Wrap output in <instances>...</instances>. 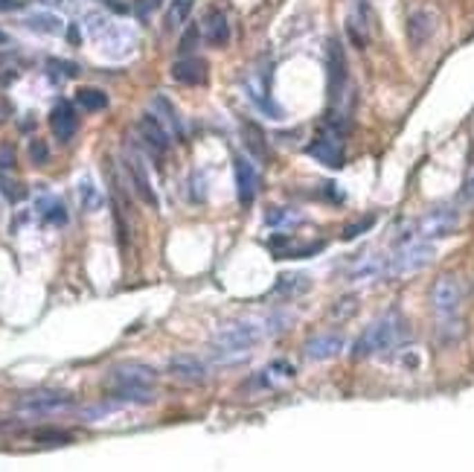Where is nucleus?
<instances>
[{
    "label": "nucleus",
    "instance_id": "obj_1",
    "mask_svg": "<svg viewBox=\"0 0 474 472\" xmlns=\"http://www.w3.org/2000/svg\"><path fill=\"white\" fill-rule=\"evenodd\" d=\"M265 329L259 327V321H236L230 327H221L213 338V350L218 358H225V362H233V358H245L247 350H254V347L262 341Z\"/></svg>",
    "mask_w": 474,
    "mask_h": 472
},
{
    "label": "nucleus",
    "instance_id": "obj_2",
    "mask_svg": "<svg viewBox=\"0 0 474 472\" xmlns=\"http://www.w3.org/2000/svg\"><path fill=\"white\" fill-rule=\"evenodd\" d=\"M404 338V321L399 318V312H387L379 321H372L367 327V332L355 341V358H370L379 356L384 350H393V347Z\"/></svg>",
    "mask_w": 474,
    "mask_h": 472
},
{
    "label": "nucleus",
    "instance_id": "obj_3",
    "mask_svg": "<svg viewBox=\"0 0 474 472\" xmlns=\"http://www.w3.org/2000/svg\"><path fill=\"white\" fill-rule=\"evenodd\" d=\"M459 283L454 277H439L434 291H430V303H434V315L442 336H457L459 332Z\"/></svg>",
    "mask_w": 474,
    "mask_h": 472
},
{
    "label": "nucleus",
    "instance_id": "obj_4",
    "mask_svg": "<svg viewBox=\"0 0 474 472\" xmlns=\"http://www.w3.org/2000/svg\"><path fill=\"white\" fill-rule=\"evenodd\" d=\"M430 260H434V245H430V239L413 236V239L401 242V245L396 248V254L387 260V274H390V277L416 274V271H422Z\"/></svg>",
    "mask_w": 474,
    "mask_h": 472
},
{
    "label": "nucleus",
    "instance_id": "obj_5",
    "mask_svg": "<svg viewBox=\"0 0 474 472\" xmlns=\"http://www.w3.org/2000/svg\"><path fill=\"white\" fill-rule=\"evenodd\" d=\"M305 152H309L317 163L329 166V170H341L343 166V131L323 126V131L314 137Z\"/></svg>",
    "mask_w": 474,
    "mask_h": 472
},
{
    "label": "nucleus",
    "instance_id": "obj_6",
    "mask_svg": "<svg viewBox=\"0 0 474 472\" xmlns=\"http://www.w3.org/2000/svg\"><path fill=\"white\" fill-rule=\"evenodd\" d=\"M457 225H459V210H454V207H437V210H430L419 225H416V236H422V239H439V236L454 233Z\"/></svg>",
    "mask_w": 474,
    "mask_h": 472
},
{
    "label": "nucleus",
    "instance_id": "obj_7",
    "mask_svg": "<svg viewBox=\"0 0 474 472\" xmlns=\"http://www.w3.org/2000/svg\"><path fill=\"white\" fill-rule=\"evenodd\" d=\"M18 406L21 411H30V414H59V411L73 408V397L61 391H35V394H26Z\"/></svg>",
    "mask_w": 474,
    "mask_h": 472
},
{
    "label": "nucleus",
    "instance_id": "obj_8",
    "mask_svg": "<svg viewBox=\"0 0 474 472\" xmlns=\"http://www.w3.org/2000/svg\"><path fill=\"white\" fill-rule=\"evenodd\" d=\"M125 170H129V175H131V187H134L137 196H140V201L158 210V192H155V187H151L149 170H146V163L137 152H125Z\"/></svg>",
    "mask_w": 474,
    "mask_h": 472
},
{
    "label": "nucleus",
    "instance_id": "obj_9",
    "mask_svg": "<svg viewBox=\"0 0 474 472\" xmlns=\"http://www.w3.org/2000/svg\"><path fill=\"white\" fill-rule=\"evenodd\" d=\"M50 129L55 134V140H61V143L73 140V134L79 129V117H76V108L67 100H59L53 105V111H50Z\"/></svg>",
    "mask_w": 474,
    "mask_h": 472
},
{
    "label": "nucleus",
    "instance_id": "obj_10",
    "mask_svg": "<svg viewBox=\"0 0 474 472\" xmlns=\"http://www.w3.org/2000/svg\"><path fill=\"white\" fill-rule=\"evenodd\" d=\"M151 382H155V370L146 365H120L108 376V388H149Z\"/></svg>",
    "mask_w": 474,
    "mask_h": 472
},
{
    "label": "nucleus",
    "instance_id": "obj_11",
    "mask_svg": "<svg viewBox=\"0 0 474 472\" xmlns=\"http://www.w3.org/2000/svg\"><path fill=\"white\" fill-rule=\"evenodd\" d=\"M341 350H343V336H338V332H320V336H312L303 347L309 362H329Z\"/></svg>",
    "mask_w": 474,
    "mask_h": 472
},
{
    "label": "nucleus",
    "instance_id": "obj_12",
    "mask_svg": "<svg viewBox=\"0 0 474 472\" xmlns=\"http://www.w3.org/2000/svg\"><path fill=\"white\" fill-rule=\"evenodd\" d=\"M233 170H236V196H239V204L250 207L256 199V190H259V175L247 158H236Z\"/></svg>",
    "mask_w": 474,
    "mask_h": 472
},
{
    "label": "nucleus",
    "instance_id": "obj_13",
    "mask_svg": "<svg viewBox=\"0 0 474 472\" xmlns=\"http://www.w3.org/2000/svg\"><path fill=\"white\" fill-rule=\"evenodd\" d=\"M346 91V59L338 41L329 44V100L338 102Z\"/></svg>",
    "mask_w": 474,
    "mask_h": 472
},
{
    "label": "nucleus",
    "instance_id": "obj_14",
    "mask_svg": "<svg viewBox=\"0 0 474 472\" xmlns=\"http://www.w3.org/2000/svg\"><path fill=\"white\" fill-rule=\"evenodd\" d=\"M201 35L210 47H225L230 41V24H227V15L221 9H210L204 18V26H201Z\"/></svg>",
    "mask_w": 474,
    "mask_h": 472
},
{
    "label": "nucleus",
    "instance_id": "obj_15",
    "mask_svg": "<svg viewBox=\"0 0 474 472\" xmlns=\"http://www.w3.org/2000/svg\"><path fill=\"white\" fill-rule=\"evenodd\" d=\"M140 134H143V140L151 146V152H158V155H163V152L169 149L172 134H169V129H166L155 114H143L140 117Z\"/></svg>",
    "mask_w": 474,
    "mask_h": 472
},
{
    "label": "nucleus",
    "instance_id": "obj_16",
    "mask_svg": "<svg viewBox=\"0 0 474 472\" xmlns=\"http://www.w3.org/2000/svg\"><path fill=\"white\" fill-rule=\"evenodd\" d=\"M172 79L180 82V85H204L207 82V62L195 59V55H187L172 64Z\"/></svg>",
    "mask_w": 474,
    "mask_h": 472
},
{
    "label": "nucleus",
    "instance_id": "obj_17",
    "mask_svg": "<svg viewBox=\"0 0 474 472\" xmlns=\"http://www.w3.org/2000/svg\"><path fill=\"white\" fill-rule=\"evenodd\" d=\"M169 373L175 379H184V382H204L207 379V365L195 356H172L169 358Z\"/></svg>",
    "mask_w": 474,
    "mask_h": 472
},
{
    "label": "nucleus",
    "instance_id": "obj_18",
    "mask_svg": "<svg viewBox=\"0 0 474 472\" xmlns=\"http://www.w3.org/2000/svg\"><path fill=\"white\" fill-rule=\"evenodd\" d=\"M247 96H250V102H254L259 111L271 114L274 120H283V108L271 100L268 82H265V79H250V82H247Z\"/></svg>",
    "mask_w": 474,
    "mask_h": 472
},
{
    "label": "nucleus",
    "instance_id": "obj_19",
    "mask_svg": "<svg viewBox=\"0 0 474 472\" xmlns=\"http://www.w3.org/2000/svg\"><path fill=\"white\" fill-rule=\"evenodd\" d=\"M23 26L38 35H61L64 33V21L59 15H53V12H32V15L23 18Z\"/></svg>",
    "mask_w": 474,
    "mask_h": 472
},
{
    "label": "nucleus",
    "instance_id": "obj_20",
    "mask_svg": "<svg viewBox=\"0 0 474 472\" xmlns=\"http://www.w3.org/2000/svg\"><path fill=\"white\" fill-rule=\"evenodd\" d=\"M151 111H155V117L163 122L166 129H169V134H175V137H184V126H180V117H178V111H175V105L166 100V96H155L151 100Z\"/></svg>",
    "mask_w": 474,
    "mask_h": 472
},
{
    "label": "nucleus",
    "instance_id": "obj_21",
    "mask_svg": "<svg viewBox=\"0 0 474 472\" xmlns=\"http://www.w3.org/2000/svg\"><path fill=\"white\" fill-rule=\"evenodd\" d=\"M309 289H312L309 274H283L280 280H276V286H274V295L276 298H297V295H303V291H309Z\"/></svg>",
    "mask_w": 474,
    "mask_h": 472
},
{
    "label": "nucleus",
    "instance_id": "obj_22",
    "mask_svg": "<svg viewBox=\"0 0 474 472\" xmlns=\"http://www.w3.org/2000/svg\"><path fill=\"white\" fill-rule=\"evenodd\" d=\"M387 274V262L381 257H364V260H358V266L352 269V280H375V277H381Z\"/></svg>",
    "mask_w": 474,
    "mask_h": 472
},
{
    "label": "nucleus",
    "instance_id": "obj_23",
    "mask_svg": "<svg viewBox=\"0 0 474 472\" xmlns=\"http://www.w3.org/2000/svg\"><path fill=\"white\" fill-rule=\"evenodd\" d=\"M245 143H247V152L254 158H259V161L268 158V149H265V134H262V129L256 126V122H245Z\"/></svg>",
    "mask_w": 474,
    "mask_h": 472
},
{
    "label": "nucleus",
    "instance_id": "obj_24",
    "mask_svg": "<svg viewBox=\"0 0 474 472\" xmlns=\"http://www.w3.org/2000/svg\"><path fill=\"white\" fill-rule=\"evenodd\" d=\"M434 33V24H430V15H425V12H419V15L410 18V26H408V35H410V44L419 47L425 44V38Z\"/></svg>",
    "mask_w": 474,
    "mask_h": 472
},
{
    "label": "nucleus",
    "instance_id": "obj_25",
    "mask_svg": "<svg viewBox=\"0 0 474 472\" xmlns=\"http://www.w3.org/2000/svg\"><path fill=\"white\" fill-rule=\"evenodd\" d=\"M76 102L85 111H102V108H108V93H102L99 88H79Z\"/></svg>",
    "mask_w": 474,
    "mask_h": 472
},
{
    "label": "nucleus",
    "instance_id": "obj_26",
    "mask_svg": "<svg viewBox=\"0 0 474 472\" xmlns=\"http://www.w3.org/2000/svg\"><path fill=\"white\" fill-rule=\"evenodd\" d=\"M79 199H82V207H85L88 213H96L102 207V192L96 190V184L91 178H82L79 181Z\"/></svg>",
    "mask_w": 474,
    "mask_h": 472
},
{
    "label": "nucleus",
    "instance_id": "obj_27",
    "mask_svg": "<svg viewBox=\"0 0 474 472\" xmlns=\"http://www.w3.org/2000/svg\"><path fill=\"white\" fill-rule=\"evenodd\" d=\"M38 213L44 216L50 225H67V210L59 199H41L38 201Z\"/></svg>",
    "mask_w": 474,
    "mask_h": 472
},
{
    "label": "nucleus",
    "instance_id": "obj_28",
    "mask_svg": "<svg viewBox=\"0 0 474 472\" xmlns=\"http://www.w3.org/2000/svg\"><path fill=\"white\" fill-rule=\"evenodd\" d=\"M111 397L117 402H151V388H111Z\"/></svg>",
    "mask_w": 474,
    "mask_h": 472
},
{
    "label": "nucleus",
    "instance_id": "obj_29",
    "mask_svg": "<svg viewBox=\"0 0 474 472\" xmlns=\"http://www.w3.org/2000/svg\"><path fill=\"white\" fill-rule=\"evenodd\" d=\"M85 30L93 41H99L108 30H111V18L105 15V12H88L85 15Z\"/></svg>",
    "mask_w": 474,
    "mask_h": 472
},
{
    "label": "nucleus",
    "instance_id": "obj_30",
    "mask_svg": "<svg viewBox=\"0 0 474 472\" xmlns=\"http://www.w3.org/2000/svg\"><path fill=\"white\" fill-rule=\"evenodd\" d=\"M189 12H192V0H175L172 9L166 12V30H178L187 21Z\"/></svg>",
    "mask_w": 474,
    "mask_h": 472
},
{
    "label": "nucleus",
    "instance_id": "obj_31",
    "mask_svg": "<svg viewBox=\"0 0 474 472\" xmlns=\"http://www.w3.org/2000/svg\"><path fill=\"white\" fill-rule=\"evenodd\" d=\"M47 67H50V76H53V79H73V76H79V67H76L73 62L50 59V62H47Z\"/></svg>",
    "mask_w": 474,
    "mask_h": 472
},
{
    "label": "nucleus",
    "instance_id": "obj_32",
    "mask_svg": "<svg viewBox=\"0 0 474 472\" xmlns=\"http://www.w3.org/2000/svg\"><path fill=\"white\" fill-rule=\"evenodd\" d=\"M265 221H268L271 228H283V225H294V221H300V213H294V210H271L268 216H265Z\"/></svg>",
    "mask_w": 474,
    "mask_h": 472
},
{
    "label": "nucleus",
    "instance_id": "obj_33",
    "mask_svg": "<svg viewBox=\"0 0 474 472\" xmlns=\"http://www.w3.org/2000/svg\"><path fill=\"white\" fill-rule=\"evenodd\" d=\"M0 192L9 199V201H21L23 196H26V190H23V184H18V181H12V178H6L3 172H0Z\"/></svg>",
    "mask_w": 474,
    "mask_h": 472
},
{
    "label": "nucleus",
    "instance_id": "obj_34",
    "mask_svg": "<svg viewBox=\"0 0 474 472\" xmlns=\"http://www.w3.org/2000/svg\"><path fill=\"white\" fill-rule=\"evenodd\" d=\"M372 225H375V219H372V216L355 221V225H346V228H343V239H355V236H361L364 230H370Z\"/></svg>",
    "mask_w": 474,
    "mask_h": 472
},
{
    "label": "nucleus",
    "instance_id": "obj_35",
    "mask_svg": "<svg viewBox=\"0 0 474 472\" xmlns=\"http://www.w3.org/2000/svg\"><path fill=\"white\" fill-rule=\"evenodd\" d=\"M198 38H201V33L198 30H195V26H189V30H187V35L184 38H180V53H192L195 50V44H198Z\"/></svg>",
    "mask_w": 474,
    "mask_h": 472
},
{
    "label": "nucleus",
    "instance_id": "obj_36",
    "mask_svg": "<svg viewBox=\"0 0 474 472\" xmlns=\"http://www.w3.org/2000/svg\"><path fill=\"white\" fill-rule=\"evenodd\" d=\"M30 155H32V163H47V146L41 143V140H32L30 143Z\"/></svg>",
    "mask_w": 474,
    "mask_h": 472
},
{
    "label": "nucleus",
    "instance_id": "obj_37",
    "mask_svg": "<svg viewBox=\"0 0 474 472\" xmlns=\"http://www.w3.org/2000/svg\"><path fill=\"white\" fill-rule=\"evenodd\" d=\"M158 6H160V0H140V3H137V15H140V18H149Z\"/></svg>",
    "mask_w": 474,
    "mask_h": 472
},
{
    "label": "nucleus",
    "instance_id": "obj_38",
    "mask_svg": "<svg viewBox=\"0 0 474 472\" xmlns=\"http://www.w3.org/2000/svg\"><path fill=\"white\" fill-rule=\"evenodd\" d=\"M463 201L468 204V207H474V175L466 181V187H463Z\"/></svg>",
    "mask_w": 474,
    "mask_h": 472
},
{
    "label": "nucleus",
    "instance_id": "obj_39",
    "mask_svg": "<svg viewBox=\"0 0 474 472\" xmlns=\"http://www.w3.org/2000/svg\"><path fill=\"white\" fill-rule=\"evenodd\" d=\"M23 3L21 0H0V12H15V9H21Z\"/></svg>",
    "mask_w": 474,
    "mask_h": 472
},
{
    "label": "nucleus",
    "instance_id": "obj_40",
    "mask_svg": "<svg viewBox=\"0 0 474 472\" xmlns=\"http://www.w3.org/2000/svg\"><path fill=\"white\" fill-rule=\"evenodd\" d=\"M38 3H44V6H55V9H70V6H73L70 0H38Z\"/></svg>",
    "mask_w": 474,
    "mask_h": 472
},
{
    "label": "nucleus",
    "instance_id": "obj_41",
    "mask_svg": "<svg viewBox=\"0 0 474 472\" xmlns=\"http://www.w3.org/2000/svg\"><path fill=\"white\" fill-rule=\"evenodd\" d=\"M12 161H15V158H12V152H9V149L0 152V170H9Z\"/></svg>",
    "mask_w": 474,
    "mask_h": 472
},
{
    "label": "nucleus",
    "instance_id": "obj_42",
    "mask_svg": "<svg viewBox=\"0 0 474 472\" xmlns=\"http://www.w3.org/2000/svg\"><path fill=\"white\" fill-rule=\"evenodd\" d=\"M6 41H9V38H6V33H3V30H0V44H6Z\"/></svg>",
    "mask_w": 474,
    "mask_h": 472
}]
</instances>
